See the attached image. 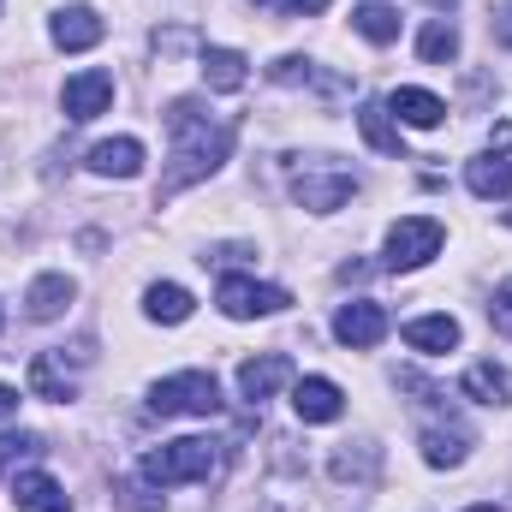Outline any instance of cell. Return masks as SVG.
<instances>
[{"mask_svg": "<svg viewBox=\"0 0 512 512\" xmlns=\"http://www.w3.org/2000/svg\"><path fill=\"white\" fill-rule=\"evenodd\" d=\"M167 137H173V155H167V173H161V185H155V209L173 203L185 185L209 179V173L233 155L239 120H221V114H209L197 96H179V102H167Z\"/></svg>", "mask_w": 512, "mask_h": 512, "instance_id": "6da1fadb", "label": "cell"}, {"mask_svg": "<svg viewBox=\"0 0 512 512\" xmlns=\"http://www.w3.org/2000/svg\"><path fill=\"white\" fill-rule=\"evenodd\" d=\"M286 191H292L298 209H310V215H334V209L352 203L358 173L340 167V161H328V155H286Z\"/></svg>", "mask_w": 512, "mask_h": 512, "instance_id": "7a4b0ae2", "label": "cell"}, {"mask_svg": "<svg viewBox=\"0 0 512 512\" xmlns=\"http://www.w3.org/2000/svg\"><path fill=\"white\" fill-rule=\"evenodd\" d=\"M221 471V441H203V435H185V441H167L155 453H143V477L155 489H173V483H209Z\"/></svg>", "mask_w": 512, "mask_h": 512, "instance_id": "3957f363", "label": "cell"}, {"mask_svg": "<svg viewBox=\"0 0 512 512\" xmlns=\"http://www.w3.org/2000/svg\"><path fill=\"white\" fill-rule=\"evenodd\" d=\"M149 411L155 417H215L221 411V387H215L209 370H179V376L149 387Z\"/></svg>", "mask_w": 512, "mask_h": 512, "instance_id": "277c9868", "label": "cell"}, {"mask_svg": "<svg viewBox=\"0 0 512 512\" xmlns=\"http://www.w3.org/2000/svg\"><path fill=\"white\" fill-rule=\"evenodd\" d=\"M441 221H429V215H405V221H393L387 227V268H399V274H411V268H423L429 256H441Z\"/></svg>", "mask_w": 512, "mask_h": 512, "instance_id": "5b68a950", "label": "cell"}, {"mask_svg": "<svg viewBox=\"0 0 512 512\" xmlns=\"http://www.w3.org/2000/svg\"><path fill=\"white\" fill-rule=\"evenodd\" d=\"M215 304H221V316L251 322V316H274V310H286L292 298H286V286H268V280H251V274H227L221 292H215Z\"/></svg>", "mask_w": 512, "mask_h": 512, "instance_id": "8992f818", "label": "cell"}, {"mask_svg": "<svg viewBox=\"0 0 512 512\" xmlns=\"http://www.w3.org/2000/svg\"><path fill=\"white\" fill-rule=\"evenodd\" d=\"M382 334H387V310L376 298H352V304L334 310V340H340V346L370 352V346H382Z\"/></svg>", "mask_w": 512, "mask_h": 512, "instance_id": "52a82bcc", "label": "cell"}, {"mask_svg": "<svg viewBox=\"0 0 512 512\" xmlns=\"http://www.w3.org/2000/svg\"><path fill=\"white\" fill-rule=\"evenodd\" d=\"M108 102H114V72H78V78H66V90H60V108H66V120H96V114H108Z\"/></svg>", "mask_w": 512, "mask_h": 512, "instance_id": "ba28073f", "label": "cell"}, {"mask_svg": "<svg viewBox=\"0 0 512 512\" xmlns=\"http://www.w3.org/2000/svg\"><path fill=\"white\" fill-rule=\"evenodd\" d=\"M268 78H274V84H286V90H316V96H346V90H352L346 78L322 72V66H316V60H304V54H280V60L268 66Z\"/></svg>", "mask_w": 512, "mask_h": 512, "instance_id": "9c48e42d", "label": "cell"}, {"mask_svg": "<svg viewBox=\"0 0 512 512\" xmlns=\"http://www.w3.org/2000/svg\"><path fill=\"white\" fill-rule=\"evenodd\" d=\"M465 185H471V197H483V203H512V161L501 149L471 155V161H465Z\"/></svg>", "mask_w": 512, "mask_h": 512, "instance_id": "30bf717a", "label": "cell"}, {"mask_svg": "<svg viewBox=\"0 0 512 512\" xmlns=\"http://www.w3.org/2000/svg\"><path fill=\"white\" fill-rule=\"evenodd\" d=\"M102 12L96 6H66V12H54V24H48V36H54V48H66V54H84V48H96L102 42Z\"/></svg>", "mask_w": 512, "mask_h": 512, "instance_id": "8fae6325", "label": "cell"}, {"mask_svg": "<svg viewBox=\"0 0 512 512\" xmlns=\"http://www.w3.org/2000/svg\"><path fill=\"white\" fill-rule=\"evenodd\" d=\"M292 411H298L304 423H334V417L346 411V393L328 382V376H304V382L292 387Z\"/></svg>", "mask_w": 512, "mask_h": 512, "instance_id": "7c38bea8", "label": "cell"}, {"mask_svg": "<svg viewBox=\"0 0 512 512\" xmlns=\"http://www.w3.org/2000/svg\"><path fill=\"white\" fill-rule=\"evenodd\" d=\"M12 501H18V512H72V495L48 471H18L12 477Z\"/></svg>", "mask_w": 512, "mask_h": 512, "instance_id": "4fadbf2b", "label": "cell"}, {"mask_svg": "<svg viewBox=\"0 0 512 512\" xmlns=\"http://www.w3.org/2000/svg\"><path fill=\"white\" fill-rule=\"evenodd\" d=\"M286 382H292V364H286L280 352H262V358H251V364H239V393H245L251 405L274 399Z\"/></svg>", "mask_w": 512, "mask_h": 512, "instance_id": "5bb4252c", "label": "cell"}, {"mask_svg": "<svg viewBox=\"0 0 512 512\" xmlns=\"http://www.w3.org/2000/svg\"><path fill=\"white\" fill-rule=\"evenodd\" d=\"M387 114H393L399 126L435 131L441 120H447V102H441V96H429V90H411V84H405V90H393V96H387Z\"/></svg>", "mask_w": 512, "mask_h": 512, "instance_id": "9a60e30c", "label": "cell"}, {"mask_svg": "<svg viewBox=\"0 0 512 512\" xmlns=\"http://www.w3.org/2000/svg\"><path fill=\"white\" fill-rule=\"evenodd\" d=\"M90 173H102V179H137V173H143V143H137V137H108V143H96V149H90Z\"/></svg>", "mask_w": 512, "mask_h": 512, "instance_id": "2e32d148", "label": "cell"}, {"mask_svg": "<svg viewBox=\"0 0 512 512\" xmlns=\"http://www.w3.org/2000/svg\"><path fill=\"white\" fill-rule=\"evenodd\" d=\"M72 292H78V286H72L66 274H36L30 292H24V316H30V322H54V316L72 304Z\"/></svg>", "mask_w": 512, "mask_h": 512, "instance_id": "e0dca14e", "label": "cell"}, {"mask_svg": "<svg viewBox=\"0 0 512 512\" xmlns=\"http://www.w3.org/2000/svg\"><path fill=\"white\" fill-rule=\"evenodd\" d=\"M30 393H36V399H54V405L78 399V382H72V370H66V352H42V358L30 364Z\"/></svg>", "mask_w": 512, "mask_h": 512, "instance_id": "ac0fdd59", "label": "cell"}, {"mask_svg": "<svg viewBox=\"0 0 512 512\" xmlns=\"http://www.w3.org/2000/svg\"><path fill=\"white\" fill-rule=\"evenodd\" d=\"M203 78H209V90L233 96V90H245V78H251V60H245L239 48H203Z\"/></svg>", "mask_w": 512, "mask_h": 512, "instance_id": "d6986e66", "label": "cell"}, {"mask_svg": "<svg viewBox=\"0 0 512 512\" xmlns=\"http://www.w3.org/2000/svg\"><path fill=\"white\" fill-rule=\"evenodd\" d=\"M143 310H149V322H167V328H179L197 304H191V292L185 286H173V280H155L149 292H143Z\"/></svg>", "mask_w": 512, "mask_h": 512, "instance_id": "ffe728a7", "label": "cell"}, {"mask_svg": "<svg viewBox=\"0 0 512 512\" xmlns=\"http://www.w3.org/2000/svg\"><path fill=\"white\" fill-rule=\"evenodd\" d=\"M465 393L477 405H512V370L507 364H471L465 370Z\"/></svg>", "mask_w": 512, "mask_h": 512, "instance_id": "44dd1931", "label": "cell"}, {"mask_svg": "<svg viewBox=\"0 0 512 512\" xmlns=\"http://www.w3.org/2000/svg\"><path fill=\"white\" fill-rule=\"evenodd\" d=\"M358 131H364L370 149H382V155H405V137H399V126H393L387 102H364V108H358Z\"/></svg>", "mask_w": 512, "mask_h": 512, "instance_id": "7402d4cb", "label": "cell"}, {"mask_svg": "<svg viewBox=\"0 0 512 512\" xmlns=\"http://www.w3.org/2000/svg\"><path fill=\"white\" fill-rule=\"evenodd\" d=\"M405 346H417V352H453L459 346V322L453 316H417V322H405Z\"/></svg>", "mask_w": 512, "mask_h": 512, "instance_id": "603a6c76", "label": "cell"}, {"mask_svg": "<svg viewBox=\"0 0 512 512\" xmlns=\"http://www.w3.org/2000/svg\"><path fill=\"white\" fill-rule=\"evenodd\" d=\"M465 453H471V435H465V429H423V459H429L435 471L465 465Z\"/></svg>", "mask_w": 512, "mask_h": 512, "instance_id": "cb8c5ba5", "label": "cell"}, {"mask_svg": "<svg viewBox=\"0 0 512 512\" xmlns=\"http://www.w3.org/2000/svg\"><path fill=\"white\" fill-rule=\"evenodd\" d=\"M328 471H334V483H376V471H382V453H376L370 441H364V447H340Z\"/></svg>", "mask_w": 512, "mask_h": 512, "instance_id": "d4e9b609", "label": "cell"}, {"mask_svg": "<svg viewBox=\"0 0 512 512\" xmlns=\"http://www.w3.org/2000/svg\"><path fill=\"white\" fill-rule=\"evenodd\" d=\"M352 30H358L364 42L387 48V42H399V12L382 6V0H370V6H358V12H352Z\"/></svg>", "mask_w": 512, "mask_h": 512, "instance_id": "484cf974", "label": "cell"}, {"mask_svg": "<svg viewBox=\"0 0 512 512\" xmlns=\"http://www.w3.org/2000/svg\"><path fill=\"white\" fill-rule=\"evenodd\" d=\"M417 54H423L429 66H453V60H459V30H453L447 18H429L423 36H417Z\"/></svg>", "mask_w": 512, "mask_h": 512, "instance_id": "4316f807", "label": "cell"}, {"mask_svg": "<svg viewBox=\"0 0 512 512\" xmlns=\"http://www.w3.org/2000/svg\"><path fill=\"white\" fill-rule=\"evenodd\" d=\"M30 453H42V435H24V429L18 435H0V471L18 465V459H30Z\"/></svg>", "mask_w": 512, "mask_h": 512, "instance_id": "83f0119b", "label": "cell"}, {"mask_svg": "<svg viewBox=\"0 0 512 512\" xmlns=\"http://www.w3.org/2000/svg\"><path fill=\"white\" fill-rule=\"evenodd\" d=\"M489 322H495V334H507L512 340V274L495 286V298H489Z\"/></svg>", "mask_w": 512, "mask_h": 512, "instance_id": "f1b7e54d", "label": "cell"}, {"mask_svg": "<svg viewBox=\"0 0 512 512\" xmlns=\"http://www.w3.org/2000/svg\"><path fill=\"white\" fill-rule=\"evenodd\" d=\"M256 6H262V12H286V18H304V12L316 18V12H328L334 0H256Z\"/></svg>", "mask_w": 512, "mask_h": 512, "instance_id": "f546056e", "label": "cell"}, {"mask_svg": "<svg viewBox=\"0 0 512 512\" xmlns=\"http://www.w3.org/2000/svg\"><path fill=\"white\" fill-rule=\"evenodd\" d=\"M120 501H126L131 512H161V501H149V495H143L137 483H120Z\"/></svg>", "mask_w": 512, "mask_h": 512, "instance_id": "4dcf8cb0", "label": "cell"}, {"mask_svg": "<svg viewBox=\"0 0 512 512\" xmlns=\"http://www.w3.org/2000/svg\"><path fill=\"white\" fill-rule=\"evenodd\" d=\"M12 417H18V387L0 382V423H12Z\"/></svg>", "mask_w": 512, "mask_h": 512, "instance_id": "1f68e13d", "label": "cell"}, {"mask_svg": "<svg viewBox=\"0 0 512 512\" xmlns=\"http://www.w3.org/2000/svg\"><path fill=\"white\" fill-rule=\"evenodd\" d=\"M495 42H501V48H512V6L495 18Z\"/></svg>", "mask_w": 512, "mask_h": 512, "instance_id": "d6a6232c", "label": "cell"}, {"mask_svg": "<svg viewBox=\"0 0 512 512\" xmlns=\"http://www.w3.org/2000/svg\"><path fill=\"white\" fill-rule=\"evenodd\" d=\"M465 512H501V507H465Z\"/></svg>", "mask_w": 512, "mask_h": 512, "instance_id": "836d02e7", "label": "cell"}, {"mask_svg": "<svg viewBox=\"0 0 512 512\" xmlns=\"http://www.w3.org/2000/svg\"><path fill=\"white\" fill-rule=\"evenodd\" d=\"M429 6H453V0H429Z\"/></svg>", "mask_w": 512, "mask_h": 512, "instance_id": "e575fe53", "label": "cell"}, {"mask_svg": "<svg viewBox=\"0 0 512 512\" xmlns=\"http://www.w3.org/2000/svg\"><path fill=\"white\" fill-rule=\"evenodd\" d=\"M507 227H512V209H507Z\"/></svg>", "mask_w": 512, "mask_h": 512, "instance_id": "d590c367", "label": "cell"}, {"mask_svg": "<svg viewBox=\"0 0 512 512\" xmlns=\"http://www.w3.org/2000/svg\"><path fill=\"white\" fill-rule=\"evenodd\" d=\"M0 322H6V316H0Z\"/></svg>", "mask_w": 512, "mask_h": 512, "instance_id": "8d00e7d4", "label": "cell"}]
</instances>
